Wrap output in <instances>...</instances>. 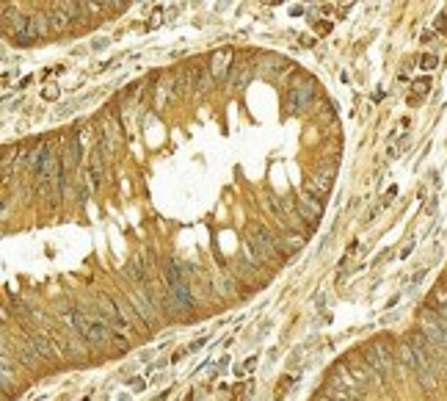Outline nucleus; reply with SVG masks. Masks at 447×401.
<instances>
[{"label": "nucleus", "mask_w": 447, "mask_h": 401, "mask_svg": "<svg viewBox=\"0 0 447 401\" xmlns=\"http://www.w3.org/2000/svg\"><path fill=\"white\" fill-rule=\"evenodd\" d=\"M439 374H442V377H445V379H447V363H445V366H442V368H439Z\"/></svg>", "instance_id": "nucleus-33"}, {"label": "nucleus", "mask_w": 447, "mask_h": 401, "mask_svg": "<svg viewBox=\"0 0 447 401\" xmlns=\"http://www.w3.org/2000/svg\"><path fill=\"white\" fill-rule=\"evenodd\" d=\"M111 346H114V349H119V352H127V346H130V338L114 335V341H111Z\"/></svg>", "instance_id": "nucleus-24"}, {"label": "nucleus", "mask_w": 447, "mask_h": 401, "mask_svg": "<svg viewBox=\"0 0 447 401\" xmlns=\"http://www.w3.org/2000/svg\"><path fill=\"white\" fill-rule=\"evenodd\" d=\"M155 401H166V393H163V396H157V399H155Z\"/></svg>", "instance_id": "nucleus-34"}, {"label": "nucleus", "mask_w": 447, "mask_h": 401, "mask_svg": "<svg viewBox=\"0 0 447 401\" xmlns=\"http://www.w3.org/2000/svg\"><path fill=\"white\" fill-rule=\"evenodd\" d=\"M42 97L47 102H53V100H58V97H61V89L55 83H47V86H44V91H42Z\"/></svg>", "instance_id": "nucleus-19"}, {"label": "nucleus", "mask_w": 447, "mask_h": 401, "mask_svg": "<svg viewBox=\"0 0 447 401\" xmlns=\"http://www.w3.org/2000/svg\"><path fill=\"white\" fill-rule=\"evenodd\" d=\"M55 313H58V316L64 318V321H69V316L75 313V307H72V302H69V299H64V296H61V299L55 302Z\"/></svg>", "instance_id": "nucleus-17"}, {"label": "nucleus", "mask_w": 447, "mask_h": 401, "mask_svg": "<svg viewBox=\"0 0 447 401\" xmlns=\"http://www.w3.org/2000/svg\"><path fill=\"white\" fill-rule=\"evenodd\" d=\"M364 360H367V363L376 368L381 377L395 368V352H392V346H389L387 341H373V343H367V349H364Z\"/></svg>", "instance_id": "nucleus-3"}, {"label": "nucleus", "mask_w": 447, "mask_h": 401, "mask_svg": "<svg viewBox=\"0 0 447 401\" xmlns=\"http://www.w3.org/2000/svg\"><path fill=\"white\" fill-rule=\"evenodd\" d=\"M47 19H50V28L53 30H64L66 25H72V19H69V14L64 11V8H50L47 11Z\"/></svg>", "instance_id": "nucleus-13"}, {"label": "nucleus", "mask_w": 447, "mask_h": 401, "mask_svg": "<svg viewBox=\"0 0 447 401\" xmlns=\"http://www.w3.org/2000/svg\"><path fill=\"white\" fill-rule=\"evenodd\" d=\"M83 8H86V17H102V14H108L105 0H83Z\"/></svg>", "instance_id": "nucleus-15"}, {"label": "nucleus", "mask_w": 447, "mask_h": 401, "mask_svg": "<svg viewBox=\"0 0 447 401\" xmlns=\"http://www.w3.org/2000/svg\"><path fill=\"white\" fill-rule=\"evenodd\" d=\"M232 64H235V53H232V50H215V53L210 55V61H207V72L213 75L215 80H227Z\"/></svg>", "instance_id": "nucleus-7"}, {"label": "nucleus", "mask_w": 447, "mask_h": 401, "mask_svg": "<svg viewBox=\"0 0 447 401\" xmlns=\"http://www.w3.org/2000/svg\"><path fill=\"white\" fill-rule=\"evenodd\" d=\"M353 3H356V0H340V6H342V8H348V6H353Z\"/></svg>", "instance_id": "nucleus-32"}, {"label": "nucleus", "mask_w": 447, "mask_h": 401, "mask_svg": "<svg viewBox=\"0 0 447 401\" xmlns=\"http://www.w3.org/2000/svg\"><path fill=\"white\" fill-rule=\"evenodd\" d=\"M282 64H285V61L276 58V55H263V58H260V66H263L268 75H282V72H287V69H279Z\"/></svg>", "instance_id": "nucleus-14"}, {"label": "nucleus", "mask_w": 447, "mask_h": 401, "mask_svg": "<svg viewBox=\"0 0 447 401\" xmlns=\"http://www.w3.org/2000/svg\"><path fill=\"white\" fill-rule=\"evenodd\" d=\"M185 401H191V396H188V399H185Z\"/></svg>", "instance_id": "nucleus-35"}, {"label": "nucleus", "mask_w": 447, "mask_h": 401, "mask_svg": "<svg viewBox=\"0 0 447 401\" xmlns=\"http://www.w3.org/2000/svg\"><path fill=\"white\" fill-rule=\"evenodd\" d=\"M293 388V377H285V382L279 385V388H276V401H282L287 396V390Z\"/></svg>", "instance_id": "nucleus-23"}, {"label": "nucleus", "mask_w": 447, "mask_h": 401, "mask_svg": "<svg viewBox=\"0 0 447 401\" xmlns=\"http://www.w3.org/2000/svg\"><path fill=\"white\" fill-rule=\"evenodd\" d=\"M334 172H337V163H328L326 169H320V172L315 174V177H309L304 183V191L309 194V197H315V199H326L328 197V191H331V177H334Z\"/></svg>", "instance_id": "nucleus-4"}, {"label": "nucleus", "mask_w": 447, "mask_h": 401, "mask_svg": "<svg viewBox=\"0 0 447 401\" xmlns=\"http://www.w3.org/2000/svg\"><path fill=\"white\" fill-rule=\"evenodd\" d=\"M125 274L130 277V282H133V285H147V282H149V277H147V269H144L141 258H133L130 263L125 266Z\"/></svg>", "instance_id": "nucleus-12"}, {"label": "nucleus", "mask_w": 447, "mask_h": 401, "mask_svg": "<svg viewBox=\"0 0 447 401\" xmlns=\"http://www.w3.org/2000/svg\"><path fill=\"white\" fill-rule=\"evenodd\" d=\"M312 100H315V83L296 78L293 86L287 89V102H285L287 114H304L306 108L312 105Z\"/></svg>", "instance_id": "nucleus-2"}, {"label": "nucleus", "mask_w": 447, "mask_h": 401, "mask_svg": "<svg viewBox=\"0 0 447 401\" xmlns=\"http://www.w3.org/2000/svg\"><path fill=\"white\" fill-rule=\"evenodd\" d=\"M160 22H163V8H155V11H152V17H149V22H147V28L155 30V28H160Z\"/></svg>", "instance_id": "nucleus-21"}, {"label": "nucleus", "mask_w": 447, "mask_h": 401, "mask_svg": "<svg viewBox=\"0 0 447 401\" xmlns=\"http://www.w3.org/2000/svg\"><path fill=\"white\" fill-rule=\"evenodd\" d=\"M108 155H111V152L97 141V147L89 155V174H91V183H94V186H100V183L108 180Z\"/></svg>", "instance_id": "nucleus-6"}, {"label": "nucleus", "mask_w": 447, "mask_h": 401, "mask_svg": "<svg viewBox=\"0 0 447 401\" xmlns=\"http://www.w3.org/2000/svg\"><path fill=\"white\" fill-rule=\"evenodd\" d=\"M251 78H254V69H249V66H235L232 64V69H229V75H227V89H235V91H243L246 86L251 83Z\"/></svg>", "instance_id": "nucleus-10"}, {"label": "nucleus", "mask_w": 447, "mask_h": 401, "mask_svg": "<svg viewBox=\"0 0 447 401\" xmlns=\"http://www.w3.org/2000/svg\"><path fill=\"white\" fill-rule=\"evenodd\" d=\"M80 155H83V138L78 133V136H69L64 141V147H61V158H64L66 172L69 169H80Z\"/></svg>", "instance_id": "nucleus-9"}, {"label": "nucleus", "mask_w": 447, "mask_h": 401, "mask_svg": "<svg viewBox=\"0 0 447 401\" xmlns=\"http://www.w3.org/2000/svg\"><path fill=\"white\" fill-rule=\"evenodd\" d=\"M420 66H423V69H436V66H439V58L425 53V55H420Z\"/></svg>", "instance_id": "nucleus-20"}, {"label": "nucleus", "mask_w": 447, "mask_h": 401, "mask_svg": "<svg viewBox=\"0 0 447 401\" xmlns=\"http://www.w3.org/2000/svg\"><path fill=\"white\" fill-rule=\"evenodd\" d=\"M423 277H425V269H420V271H417V274H414V285H417V282H420V280H423Z\"/></svg>", "instance_id": "nucleus-31"}, {"label": "nucleus", "mask_w": 447, "mask_h": 401, "mask_svg": "<svg viewBox=\"0 0 447 401\" xmlns=\"http://www.w3.org/2000/svg\"><path fill=\"white\" fill-rule=\"evenodd\" d=\"M111 3V8H116V11H122V8H127V0H105V6Z\"/></svg>", "instance_id": "nucleus-26"}, {"label": "nucleus", "mask_w": 447, "mask_h": 401, "mask_svg": "<svg viewBox=\"0 0 447 401\" xmlns=\"http://www.w3.org/2000/svg\"><path fill=\"white\" fill-rule=\"evenodd\" d=\"M94 47H108V39H94Z\"/></svg>", "instance_id": "nucleus-30"}, {"label": "nucleus", "mask_w": 447, "mask_h": 401, "mask_svg": "<svg viewBox=\"0 0 447 401\" xmlns=\"http://www.w3.org/2000/svg\"><path fill=\"white\" fill-rule=\"evenodd\" d=\"M412 249H414V244L403 246V252H400V258H409V255H412Z\"/></svg>", "instance_id": "nucleus-29"}, {"label": "nucleus", "mask_w": 447, "mask_h": 401, "mask_svg": "<svg viewBox=\"0 0 447 401\" xmlns=\"http://www.w3.org/2000/svg\"><path fill=\"white\" fill-rule=\"evenodd\" d=\"M296 213L304 219L309 227H315L317 222H320V213H323V202L320 199H315V197H309V194L304 191V197L296 202Z\"/></svg>", "instance_id": "nucleus-8"}, {"label": "nucleus", "mask_w": 447, "mask_h": 401, "mask_svg": "<svg viewBox=\"0 0 447 401\" xmlns=\"http://www.w3.org/2000/svg\"><path fill=\"white\" fill-rule=\"evenodd\" d=\"M199 72H202V69H193V66H185V69L177 72V94H179V97H185V94H191V91H196Z\"/></svg>", "instance_id": "nucleus-11"}, {"label": "nucleus", "mask_w": 447, "mask_h": 401, "mask_svg": "<svg viewBox=\"0 0 447 401\" xmlns=\"http://www.w3.org/2000/svg\"><path fill=\"white\" fill-rule=\"evenodd\" d=\"M434 28L439 30V33H447V8L445 11L439 14V17H436V22H434Z\"/></svg>", "instance_id": "nucleus-25"}, {"label": "nucleus", "mask_w": 447, "mask_h": 401, "mask_svg": "<svg viewBox=\"0 0 447 401\" xmlns=\"http://www.w3.org/2000/svg\"><path fill=\"white\" fill-rule=\"evenodd\" d=\"M215 83H218V80H215L207 69H202V72H199V80H196V91H199V94H207V91H213Z\"/></svg>", "instance_id": "nucleus-16"}, {"label": "nucleus", "mask_w": 447, "mask_h": 401, "mask_svg": "<svg viewBox=\"0 0 447 401\" xmlns=\"http://www.w3.org/2000/svg\"><path fill=\"white\" fill-rule=\"evenodd\" d=\"M83 338L91 349H105L114 341V330H111V324H108L105 318H91V324H89V330H86Z\"/></svg>", "instance_id": "nucleus-5"}, {"label": "nucleus", "mask_w": 447, "mask_h": 401, "mask_svg": "<svg viewBox=\"0 0 447 401\" xmlns=\"http://www.w3.org/2000/svg\"><path fill=\"white\" fill-rule=\"evenodd\" d=\"M414 91H417V97H423L425 91L431 89V78H420V80H414V86H412Z\"/></svg>", "instance_id": "nucleus-22"}, {"label": "nucleus", "mask_w": 447, "mask_h": 401, "mask_svg": "<svg viewBox=\"0 0 447 401\" xmlns=\"http://www.w3.org/2000/svg\"><path fill=\"white\" fill-rule=\"evenodd\" d=\"M417 327H420V332H423V335L428 338L431 343L447 349V321L434 310V307H425V310H420Z\"/></svg>", "instance_id": "nucleus-1"}, {"label": "nucleus", "mask_w": 447, "mask_h": 401, "mask_svg": "<svg viewBox=\"0 0 447 401\" xmlns=\"http://www.w3.org/2000/svg\"><path fill=\"white\" fill-rule=\"evenodd\" d=\"M204 343H207V338H202V341H196V343H191V346H188V352H199V349L204 346Z\"/></svg>", "instance_id": "nucleus-27"}, {"label": "nucleus", "mask_w": 447, "mask_h": 401, "mask_svg": "<svg viewBox=\"0 0 447 401\" xmlns=\"http://www.w3.org/2000/svg\"><path fill=\"white\" fill-rule=\"evenodd\" d=\"M144 388H147V382H141V379H136V382H133V390H136V393H141Z\"/></svg>", "instance_id": "nucleus-28"}, {"label": "nucleus", "mask_w": 447, "mask_h": 401, "mask_svg": "<svg viewBox=\"0 0 447 401\" xmlns=\"http://www.w3.org/2000/svg\"><path fill=\"white\" fill-rule=\"evenodd\" d=\"M254 366H257V357H249V360L243 363V366H238V368H235V379H243L249 371H254Z\"/></svg>", "instance_id": "nucleus-18"}]
</instances>
